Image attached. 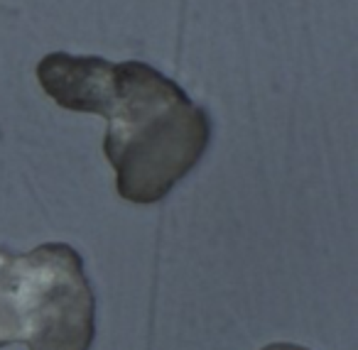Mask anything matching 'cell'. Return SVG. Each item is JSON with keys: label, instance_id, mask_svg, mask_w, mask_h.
<instances>
[{"label": "cell", "instance_id": "1", "mask_svg": "<svg viewBox=\"0 0 358 350\" xmlns=\"http://www.w3.org/2000/svg\"><path fill=\"white\" fill-rule=\"evenodd\" d=\"M37 79L57 105L108 120L103 152L125 201H162L206 152V110L150 64L52 52Z\"/></svg>", "mask_w": 358, "mask_h": 350}, {"label": "cell", "instance_id": "2", "mask_svg": "<svg viewBox=\"0 0 358 350\" xmlns=\"http://www.w3.org/2000/svg\"><path fill=\"white\" fill-rule=\"evenodd\" d=\"M94 333V289L74 247L47 242L25 255L0 247V348L89 350Z\"/></svg>", "mask_w": 358, "mask_h": 350}, {"label": "cell", "instance_id": "3", "mask_svg": "<svg viewBox=\"0 0 358 350\" xmlns=\"http://www.w3.org/2000/svg\"><path fill=\"white\" fill-rule=\"evenodd\" d=\"M263 350H309L304 345H294V343H273V345H265Z\"/></svg>", "mask_w": 358, "mask_h": 350}]
</instances>
